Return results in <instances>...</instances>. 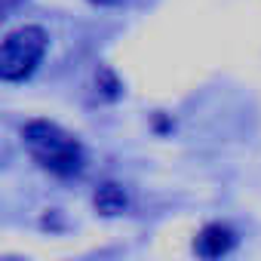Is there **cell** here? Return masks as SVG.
I'll use <instances>...</instances> for the list:
<instances>
[{
  "instance_id": "cell-1",
  "label": "cell",
  "mask_w": 261,
  "mask_h": 261,
  "mask_svg": "<svg viewBox=\"0 0 261 261\" xmlns=\"http://www.w3.org/2000/svg\"><path fill=\"white\" fill-rule=\"evenodd\" d=\"M22 139H25V148L31 151V157L56 175L68 178L83 169V148L62 126H56L49 120H34L25 126Z\"/></svg>"
},
{
  "instance_id": "cell-3",
  "label": "cell",
  "mask_w": 261,
  "mask_h": 261,
  "mask_svg": "<svg viewBox=\"0 0 261 261\" xmlns=\"http://www.w3.org/2000/svg\"><path fill=\"white\" fill-rule=\"evenodd\" d=\"M233 243H237V233H233L227 224H206V227L197 233L194 249H197V255H200V258L215 261V258L227 255V252L233 249Z\"/></svg>"
},
{
  "instance_id": "cell-5",
  "label": "cell",
  "mask_w": 261,
  "mask_h": 261,
  "mask_svg": "<svg viewBox=\"0 0 261 261\" xmlns=\"http://www.w3.org/2000/svg\"><path fill=\"white\" fill-rule=\"evenodd\" d=\"M25 4V0H0V19H7V16H13L19 7Z\"/></svg>"
},
{
  "instance_id": "cell-6",
  "label": "cell",
  "mask_w": 261,
  "mask_h": 261,
  "mask_svg": "<svg viewBox=\"0 0 261 261\" xmlns=\"http://www.w3.org/2000/svg\"><path fill=\"white\" fill-rule=\"evenodd\" d=\"M95 4H117V0H95Z\"/></svg>"
},
{
  "instance_id": "cell-4",
  "label": "cell",
  "mask_w": 261,
  "mask_h": 261,
  "mask_svg": "<svg viewBox=\"0 0 261 261\" xmlns=\"http://www.w3.org/2000/svg\"><path fill=\"white\" fill-rule=\"evenodd\" d=\"M95 206H98V212H105V215L123 212V206H126V194H123L117 185H101L98 194H95Z\"/></svg>"
},
{
  "instance_id": "cell-2",
  "label": "cell",
  "mask_w": 261,
  "mask_h": 261,
  "mask_svg": "<svg viewBox=\"0 0 261 261\" xmlns=\"http://www.w3.org/2000/svg\"><path fill=\"white\" fill-rule=\"evenodd\" d=\"M46 53V31L25 25L0 40V80H25Z\"/></svg>"
}]
</instances>
